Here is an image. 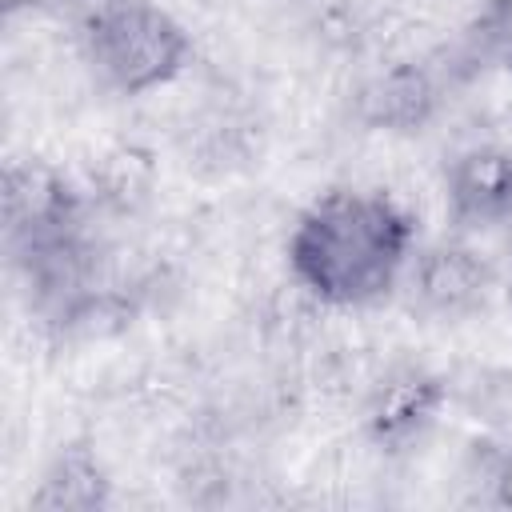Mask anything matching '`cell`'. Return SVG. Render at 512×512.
<instances>
[{"label": "cell", "mask_w": 512, "mask_h": 512, "mask_svg": "<svg viewBox=\"0 0 512 512\" xmlns=\"http://www.w3.org/2000/svg\"><path fill=\"white\" fill-rule=\"evenodd\" d=\"M416 256L412 216L384 192L332 188L292 224L288 268L296 284L332 308L384 300Z\"/></svg>", "instance_id": "cell-1"}, {"label": "cell", "mask_w": 512, "mask_h": 512, "mask_svg": "<svg viewBox=\"0 0 512 512\" xmlns=\"http://www.w3.org/2000/svg\"><path fill=\"white\" fill-rule=\"evenodd\" d=\"M80 52L108 92L148 96L188 68L192 36L156 0H80Z\"/></svg>", "instance_id": "cell-2"}, {"label": "cell", "mask_w": 512, "mask_h": 512, "mask_svg": "<svg viewBox=\"0 0 512 512\" xmlns=\"http://www.w3.org/2000/svg\"><path fill=\"white\" fill-rule=\"evenodd\" d=\"M448 212L464 228H488L512 216V152L476 144L460 152L444 172Z\"/></svg>", "instance_id": "cell-3"}, {"label": "cell", "mask_w": 512, "mask_h": 512, "mask_svg": "<svg viewBox=\"0 0 512 512\" xmlns=\"http://www.w3.org/2000/svg\"><path fill=\"white\" fill-rule=\"evenodd\" d=\"M404 276H408V288L420 300V308H428L436 316H460V312L476 308L492 284V272L480 260V252H472L468 244H456V240H440V244L416 252Z\"/></svg>", "instance_id": "cell-4"}, {"label": "cell", "mask_w": 512, "mask_h": 512, "mask_svg": "<svg viewBox=\"0 0 512 512\" xmlns=\"http://www.w3.org/2000/svg\"><path fill=\"white\" fill-rule=\"evenodd\" d=\"M436 404H440V384L420 376V372H408V376L388 380L376 392L368 424H372V432L380 440L400 444V440H412L424 424H432Z\"/></svg>", "instance_id": "cell-5"}, {"label": "cell", "mask_w": 512, "mask_h": 512, "mask_svg": "<svg viewBox=\"0 0 512 512\" xmlns=\"http://www.w3.org/2000/svg\"><path fill=\"white\" fill-rule=\"evenodd\" d=\"M36 504H48V508H92V504H104V480H100L96 460L84 448L60 452V460L44 476V488H40Z\"/></svg>", "instance_id": "cell-6"}, {"label": "cell", "mask_w": 512, "mask_h": 512, "mask_svg": "<svg viewBox=\"0 0 512 512\" xmlns=\"http://www.w3.org/2000/svg\"><path fill=\"white\" fill-rule=\"evenodd\" d=\"M380 120L384 124H420L428 104H432V88L420 72H392L380 84Z\"/></svg>", "instance_id": "cell-7"}, {"label": "cell", "mask_w": 512, "mask_h": 512, "mask_svg": "<svg viewBox=\"0 0 512 512\" xmlns=\"http://www.w3.org/2000/svg\"><path fill=\"white\" fill-rule=\"evenodd\" d=\"M496 484H500V500H504V504H512V460L504 464V472H500V480H496Z\"/></svg>", "instance_id": "cell-8"}, {"label": "cell", "mask_w": 512, "mask_h": 512, "mask_svg": "<svg viewBox=\"0 0 512 512\" xmlns=\"http://www.w3.org/2000/svg\"><path fill=\"white\" fill-rule=\"evenodd\" d=\"M508 312H512V284H508Z\"/></svg>", "instance_id": "cell-9"}]
</instances>
